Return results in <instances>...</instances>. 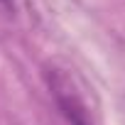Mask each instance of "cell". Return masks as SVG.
I'll list each match as a JSON object with an SVG mask.
<instances>
[{
  "mask_svg": "<svg viewBox=\"0 0 125 125\" xmlns=\"http://www.w3.org/2000/svg\"><path fill=\"white\" fill-rule=\"evenodd\" d=\"M44 81L66 125H101V113L93 88L71 64L59 59L49 61L44 66Z\"/></svg>",
  "mask_w": 125,
  "mask_h": 125,
  "instance_id": "cell-1",
  "label": "cell"
}]
</instances>
